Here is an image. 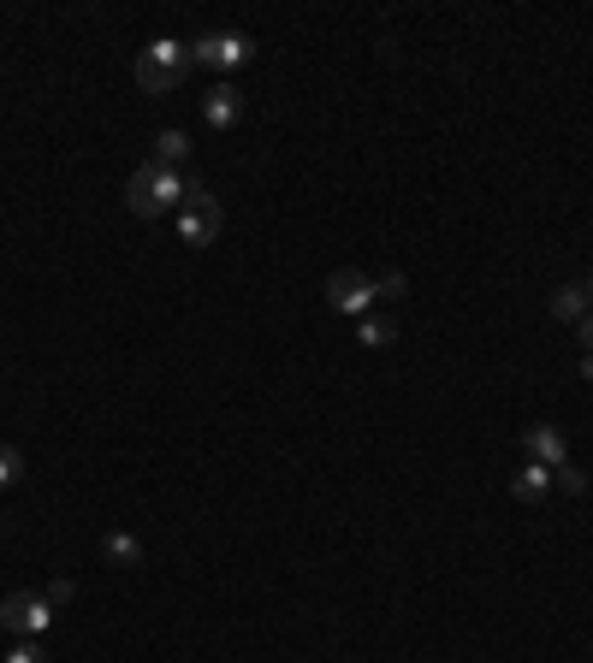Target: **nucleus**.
Here are the masks:
<instances>
[{
	"mask_svg": "<svg viewBox=\"0 0 593 663\" xmlns=\"http://www.w3.org/2000/svg\"><path fill=\"white\" fill-rule=\"evenodd\" d=\"M196 190V179L184 167H155V160H142L132 172V184H125V208L137 219H167L184 208V196Z\"/></svg>",
	"mask_w": 593,
	"mask_h": 663,
	"instance_id": "obj_1",
	"label": "nucleus"
},
{
	"mask_svg": "<svg viewBox=\"0 0 593 663\" xmlns=\"http://www.w3.org/2000/svg\"><path fill=\"white\" fill-rule=\"evenodd\" d=\"M191 42H172V36H161V42H149V48L137 54V90L142 95H172L184 78H191Z\"/></svg>",
	"mask_w": 593,
	"mask_h": 663,
	"instance_id": "obj_2",
	"label": "nucleus"
},
{
	"mask_svg": "<svg viewBox=\"0 0 593 663\" xmlns=\"http://www.w3.org/2000/svg\"><path fill=\"white\" fill-rule=\"evenodd\" d=\"M54 616H60V604L48 593H7V604H0V628L19 633V640H42L54 628Z\"/></svg>",
	"mask_w": 593,
	"mask_h": 663,
	"instance_id": "obj_3",
	"label": "nucleus"
},
{
	"mask_svg": "<svg viewBox=\"0 0 593 663\" xmlns=\"http://www.w3.org/2000/svg\"><path fill=\"white\" fill-rule=\"evenodd\" d=\"M172 219H179V238L191 243V249H208L214 238H220V226H226V208H220V202H214L208 190L196 184L191 196H184V208L172 214Z\"/></svg>",
	"mask_w": 593,
	"mask_h": 663,
	"instance_id": "obj_4",
	"label": "nucleus"
},
{
	"mask_svg": "<svg viewBox=\"0 0 593 663\" xmlns=\"http://www.w3.org/2000/svg\"><path fill=\"white\" fill-rule=\"evenodd\" d=\"M374 302H380V290H374V278H368V273L339 267V273L327 278V308H332V315L363 320V315H374Z\"/></svg>",
	"mask_w": 593,
	"mask_h": 663,
	"instance_id": "obj_5",
	"label": "nucleus"
},
{
	"mask_svg": "<svg viewBox=\"0 0 593 663\" xmlns=\"http://www.w3.org/2000/svg\"><path fill=\"white\" fill-rule=\"evenodd\" d=\"M250 36H238V31H202L191 42V60L196 66H214V71H238V66H250Z\"/></svg>",
	"mask_w": 593,
	"mask_h": 663,
	"instance_id": "obj_6",
	"label": "nucleus"
},
{
	"mask_svg": "<svg viewBox=\"0 0 593 663\" xmlns=\"http://www.w3.org/2000/svg\"><path fill=\"white\" fill-rule=\"evenodd\" d=\"M523 450H528V462H540V468H563L570 462V438L558 433V426H523Z\"/></svg>",
	"mask_w": 593,
	"mask_h": 663,
	"instance_id": "obj_7",
	"label": "nucleus"
},
{
	"mask_svg": "<svg viewBox=\"0 0 593 663\" xmlns=\"http://www.w3.org/2000/svg\"><path fill=\"white\" fill-rule=\"evenodd\" d=\"M238 113H243L238 83H214V90L202 95V119H208V130H231V125H238Z\"/></svg>",
	"mask_w": 593,
	"mask_h": 663,
	"instance_id": "obj_8",
	"label": "nucleus"
},
{
	"mask_svg": "<svg viewBox=\"0 0 593 663\" xmlns=\"http://www.w3.org/2000/svg\"><path fill=\"white\" fill-rule=\"evenodd\" d=\"M546 492H552V468L528 462V468H516V475H511V498H516V504H540Z\"/></svg>",
	"mask_w": 593,
	"mask_h": 663,
	"instance_id": "obj_9",
	"label": "nucleus"
},
{
	"mask_svg": "<svg viewBox=\"0 0 593 663\" xmlns=\"http://www.w3.org/2000/svg\"><path fill=\"white\" fill-rule=\"evenodd\" d=\"M588 308H593L588 285H563V290H552V315H558V320H575V327H582Z\"/></svg>",
	"mask_w": 593,
	"mask_h": 663,
	"instance_id": "obj_10",
	"label": "nucleus"
},
{
	"mask_svg": "<svg viewBox=\"0 0 593 663\" xmlns=\"http://www.w3.org/2000/svg\"><path fill=\"white\" fill-rule=\"evenodd\" d=\"M191 160V137L184 130H161L155 137V167H184Z\"/></svg>",
	"mask_w": 593,
	"mask_h": 663,
	"instance_id": "obj_11",
	"label": "nucleus"
},
{
	"mask_svg": "<svg viewBox=\"0 0 593 663\" xmlns=\"http://www.w3.org/2000/svg\"><path fill=\"white\" fill-rule=\"evenodd\" d=\"M101 551H107L119 569H137V563H142V545H137V534H107V539H101Z\"/></svg>",
	"mask_w": 593,
	"mask_h": 663,
	"instance_id": "obj_12",
	"label": "nucleus"
},
{
	"mask_svg": "<svg viewBox=\"0 0 593 663\" xmlns=\"http://www.w3.org/2000/svg\"><path fill=\"white\" fill-rule=\"evenodd\" d=\"M356 338H363V350H386V344H392V320H386V315H363V320H356Z\"/></svg>",
	"mask_w": 593,
	"mask_h": 663,
	"instance_id": "obj_13",
	"label": "nucleus"
},
{
	"mask_svg": "<svg viewBox=\"0 0 593 663\" xmlns=\"http://www.w3.org/2000/svg\"><path fill=\"white\" fill-rule=\"evenodd\" d=\"M552 485H558V492H570V498H582L588 492V475L575 462H563V468H552Z\"/></svg>",
	"mask_w": 593,
	"mask_h": 663,
	"instance_id": "obj_14",
	"label": "nucleus"
},
{
	"mask_svg": "<svg viewBox=\"0 0 593 663\" xmlns=\"http://www.w3.org/2000/svg\"><path fill=\"white\" fill-rule=\"evenodd\" d=\"M24 480V456L12 450V445H0V492H7V485H19Z\"/></svg>",
	"mask_w": 593,
	"mask_h": 663,
	"instance_id": "obj_15",
	"label": "nucleus"
},
{
	"mask_svg": "<svg viewBox=\"0 0 593 663\" xmlns=\"http://www.w3.org/2000/svg\"><path fill=\"white\" fill-rule=\"evenodd\" d=\"M374 290H380V297H403V290H410V278H403V273H380V278H374Z\"/></svg>",
	"mask_w": 593,
	"mask_h": 663,
	"instance_id": "obj_16",
	"label": "nucleus"
},
{
	"mask_svg": "<svg viewBox=\"0 0 593 663\" xmlns=\"http://www.w3.org/2000/svg\"><path fill=\"white\" fill-rule=\"evenodd\" d=\"M7 663H48V652H42V645H12Z\"/></svg>",
	"mask_w": 593,
	"mask_h": 663,
	"instance_id": "obj_17",
	"label": "nucleus"
},
{
	"mask_svg": "<svg viewBox=\"0 0 593 663\" xmlns=\"http://www.w3.org/2000/svg\"><path fill=\"white\" fill-rule=\"evenodd\" d=\"M582 344H588V356H593V308H588V320H582Z\"/></svg>",
	"mask_w": 593,
	"mask_h": 663,
	"instance_id": "obj_18",
	"label": "nucleus"
},
{
	"mask_svg": "<svg viewBox=\"0 0 593 663\" xmlns=\"http://www.w3.org/2000/svg\"><path fill=\"white\" fill-rule=\"evenodd\" d=\"M582 379H593V356H582Z\"/></svg>",
	"mask_w": 593,
	"mask_h": 663,
	"instance_id": "obj_19",
	"label": "nucleus"
},
{
	"mask_svg": "<svg viewBox=\"0 0 593 663\" xmlns=\"http://www.w3.org/2000/svg\"><path fill=\"white\" fill-rule=\"evenodd\" d=\"M588 297H593V273H588Z\"/></svg>",
	"mask_w": 593,
	"mask_h": 663,
	"instance_id": "obj_20",
	"label": "nucleus"
}]
</instances>
